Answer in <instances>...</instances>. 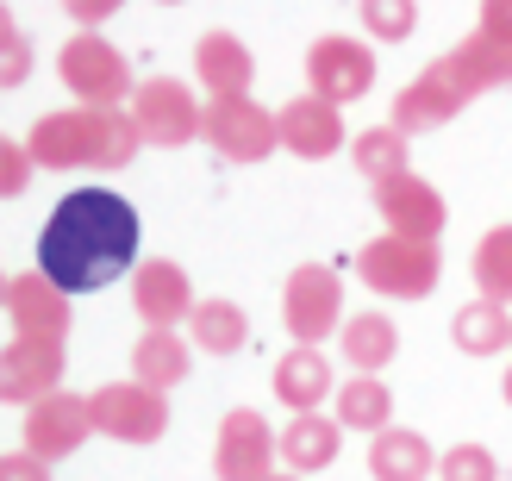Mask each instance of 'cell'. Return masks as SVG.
<instances>
[{"label": "cell", "mask_w": 512, "mask_h": 481, "mask_svg": "<svg viewBox=\"0 0 512 481\" xmlns=\"http://www.w3.org/2000/svg\"><path fill=\"white\" fill-rule=\"evenodd\" d=\"M138 238H144V225H138V207L125 194L69 188L57 207H50L44 232H38V269L69 300L75 294H100L138 263Z\"/></svg>", "instance_id": "obj_1"}, {"label": "cell", "mask_w": 512, "mask_h": 481, "mask_svg": "<svg viewBox=\"0 0 512 481\" xmlns=\"http://www.w3.org/2000/svg\"><path fill=\"white\" fill-rule=\"evenodd\" d=\"M138 125L132 113H94V107H63L44 113L32 132H25V150H32L38 169H125L138 157Z\"/></svg>", "instance_id": "obj_2"}, {"label": "cell", "mask_w": 512, "mask_h": 481, "mask_svg": "<svg viewBox=\"0 0 512 481\" xmlns=\"http://www.w3.org/2000/svg\"><path fill=\"white\" fill-rule=\"evenodd\" d=\"M57 75H63V88L82 100V107H94V113H125V107H132V94H138L125 50L107 44L100 32H75L57 50Z\"/></svg>", "instance_id": "obj_3"}, {"label": "cell", "mask_w": 512, "mask_h": 481, "mask_svg": "<svg viewBox=\"0 0 512 481\" xmlns=\"http://www.w3.org/2000/svg\"><path fill=\"white\" fill-rule=\"evenodd\" d=\"M350 263H356V275H363V288L381 294V300H425L444 282L438 244H413V238H394V232L369 238Z\"/></svg>", "instance_id": "obj_4"}, {"label": "cell", "mask_w": 512, "mask_h": 481, "mask_svg": "<svg viewBox=\"0 0 512 481\" xmlns=\"http://www.w3.org/2000/svg\"><path fill=\"white\" fill-rule=\"evenodd\" d=\"M281 325L306 350H319L331 332H344V269L338 263L288 269V282H281Z\"/></svg>", "instance_id": "obj_5"}, {"label": "cell", "mask_w": 512, "mask_h": 481, "mask_svg": "<svg viewBox=\"0 0 512 481\" xmlns=\"http://www.w3.org/2000/svg\"><path fill=\"white\" fill-rule=\"evenodd\" d=\"M125 113H132L144 144H163V150L207 138V100H200L188 82H175V75H150V82H138V94H132Z\"/></svg>", "instance_id": "obj_6"}, {"label": "cell", "mask_w": 512, "mask_h": 481, "mask_svg": "<svg viewBox=\"0 0 512 481\" xmlns=\"http://www.w3.org/2000/svg\"><path fill=\"white\" fill-rule=\"evenodd\" d=\"M213 475L219 481H275L281 475V432H269V419L256 407H232L219 419Z\"/></svg>", "instance_id": "obj_7"}, {"label": "cell", "mask_w": 512, "mask_h": 481, "mask_svg": "<svg viewBox=\"0 0 512 481\" xmlns=\"http://www.w3.org/2000/svg\"><path fill=\"white\" fill-rule=\"evenodd\" d=\"M306 82H313L319 100H331V107H350V100H363L375 88V50L369 38L356 32H325L313 38V50H306Z\"/></svg>", "instance_id": "obj_8"}, {"label": "cell", "mask_w": 512, "mask_h": 481, "mask_svg": "<svg viewBox=\"0 0 512 481\" xmlns=\"http://www.w3.org/2000/svg\"><path fill=\"white\" fill-rule=\"evenodd\" d=\"M88 400H94V432L113 444H157L169 432V394L144 382H107Z\"/></svg>", "instance_id": "obj_9"}, {"label": "cell", "mask_w": 512, "mask_h": 481, "mask_svg": "<svg viewBox=\"0 0 512 481\" xmlns=\"http://www.w3.org/2000/svg\"><path fill=\"white\" fill-rule=\"evenodd\" d=\"M207 144L232 163H263L281 144V119L256 94L244 100H207Z\"/></svg>", "instance_id": "obj_10"}, {"label": "cell", "mask_w": 512, "mask_h": 481, "mask_svg": "<svg viewBox=\"0 0 512 481\" xmlns=\"http://www.w3.org/2000/svg\"><path fill=\"white\" fill-rule=\"evenodd\" d=\"M375 213H381V225H388L394 238H413V244H438L444 219H450L444 194L413 169L394 175V182H375Z\"/></svg>", "instance_id": "obj_11"}, {"label": "cell", "mask_w": 512, "mask_h": 481, "mask_svg": "<svg viewBox=\"0 0 512 481\" xmlns=\"http://www.w3.org/2000/svg\"><path fill=\"white\" fill-rule=\"evenodd\" d=\"M69 294L50 282L44 269H19L7 275V325L13 338H38V344H63L69 338Z\"/></svg>", "instance_id": "obj_12"}, {"label": "cell", "mask_w": 512, "mask_h": 481, "mask_svg": "<svg viewBox=\"0 0 512 481\" xmlns=\"http://www.w3.org/2000/svg\"><path fill=\"white\" fill-rule=\"evenodd\" d=\"M88 432H94V400L88 394H50L25 413V444L19 450H32L38 463H63L88 444Z\"/></svg>", "instance_id": "obj_13"}, {"label": "cell", "mask_w": 512, "mask_h": 481, "mask_svg": "<svg viewBox=\"0 0 512 481\" xmlns=\"http://www.w3.org/2000/svg\"><path fill=\"white\" fill-rule=\"evenodd\" d=\"M132 307L144 319V332H175L182 319H194V282H188V269L182 263H169V257H144L138 275H132Z\"/></svg>", "instance_id": "obj_14"}, {"label": "cell", "mask_w": 512, "mask_h": 481, "mask_svg": "<svg viewBox=\"0 0 512 481\" xmlns=\"http://www.w3.org/2000/svg\"><path fill=\"white\" fill-rule=\"evenodd\" d=\"M63 344H38V338H7V357H0V394L13 400V407L32 413L38 400L63 394Z\"/></svg>", "instance_id": "obj_15"}, {"label": "cell", "mask_w": 512, "mask_h": 481, "mask_svg": "<svg viewBox=\"0 0 512 481\" xmlns=\"http://www.w3.org/2000/svg\"><path fill=\"white\" fill-rule=\"evenodd\" d=\"M463 107H469V94L456 88V75H450L444 57H438L431 69H419L413 82L394 94V125H400L406 138H413V132H438V125H450Z\"/></svg>", "instance_id": "obj_16"}, {"label": "cell", "mask_w": 512, "mask_h": 481, "mask_svg": "<svg viewBox=\"0 0 512 481\" xmlns=\"http://www.w3.org/2000/svg\"><path fill=\"white\" fill-rule=\"evenodd\" d=\"M275 119H281V144H288V157H300V163H325V157H338V150L350 144L344 113L331 107V100H319V94L288 100Z\"/></svg>", "instance_id": "obj_17"}, {"label": "cell", "mask_w": 512, "mask_h": 481, "mask_svg": "<svg viewBox=\"0 0 512 481\" xmlns=\"http://www.w3.org/2000/svg\"><path fill=\"white\" fill-rule=\"evenodd\" d=\"M194 75L207 88V100H244L256 82V57L238 32H207L194 44Z\"/></svg>", "instance_id": "obj_18"}, {"label": "cell", "mask_w": 512, "mask_h": 481, "mask_svg": "<svg viewBox=\"0 0 512 481\" xmlns=\"http://www.w3.org/2000/svg\"><path fill=\"white\" fill-rule=\"evenodd\" d=\"M331 357L325 350H306V344H294L288 357H275V369H269V388H275V400L281 407H294V413H319L325 400H331Z\"/></svg>", "instance_id": "obj_19"}, {"label": "cell", "mask_w": 512, "mask_h": 481, "mask_svg": "<svg viewBox=\"0 0 512 481\" xmlns=\"http://www.w3.org/2000/svg\"><path fill=\"white\" fill-rule=\"evenodd\" d=\"M444 69L456 75V88H463L469 100H475V94H494V88H512V44L488 38V32L475 25V32L444 57Z\"/></svg>", "instance_id": "obj_20"}, {"label": "cell", "mask_w": 512, "mask_h": 481, "mask_svg": "<svg viewBox=\"0 0 512 481\" xmlns=\"http://www.w3.org/2000/svg\"><path fill=\"white\" fill-rule=\"evenodd\" d=\"M338 444H344V425L325 419V413H294L281 425V469L288 475H319L338 463Z\"/></svg>", "instance_id": "obj_21"}, {"label": "cell", "mask_w": 512, "mask_h": 481, "mask_svg": "<svg viewBox=\"0 0 512 481\" xmlns=\"http://www.w3.org/2000/svg\"><path fill=\"white\" fill-rule=\"evenodd\" d=\"M338 344H344V363L356 375H381V369L400 357V325L388 313H350L344 332H338Z\"/></svg>", "instance_id": "obj_22"}, {"label": "cell", "mask_w": 512, "mask_h": 481, "mask_svg": "<svg viewBox=\"0 0 512 481\" xmlns=\"http://www.w3.org/2000/svg\"><path fill=\"white\" fill-rule=\"evenodd\" d=\"M431 469H438V450L419 432H406V425L369 438V475L375 481H431Z\"/></svg>", "instance_id": "obj_23"}, {"label": "cell", "mask_w": 512, "mask_h": 481, "mask_svg": "<svg viewBox=\"0 0 512 481\" xmlns=\"http://www.w3.org/2000/svg\"><path fill=\"white\" fill-rule=\"evenodd\" d=\"M188 369H194V357H188V338H182V332H144V338L132 344V382L157 388V394L182 388Z\"/></svg>", "instance_id": "obj_24"}, {"label": "cell", "mask_w": 512, "mask_h": 481, "mask_svg": "<svg viewBox=\"0 0 512 481\" xmlns=\"http://www.w3.org/2000/svg\"><path fill=\"white\" fill-rule=\"evenodd\" d=\"M338 425L344 432H394V388L381 382V375H350V382L338 388Z\"/></svg>", "instance_id": "obj_25"}, {"label": "cell", "mask_w": 512, "mask_h": 481, "mask_svg": "<svg viewBox=\"0 0 512 481\" xmlns=\"http://www.w3.org/2000/svg\"><path fill=\"white\" fill-rule=\"evenodd\" d=\"M450 338L463 357H500V350H512V313L494 300H469V307H456Z\"/></svg>", "instance_id": "obj_26"}, {"label": "cell", "mask_w": 512, "mask_h": 481, "mask_svg": "<svg viewBox=\"0 0 512 481\" xmlns=\"http://www.w3.org/2000/svg\"><path fill=\"white\" fill-rule=\"evenodd\" d=\"M188 338L207 350V357H238L250 344V319H244L238 300H200L194 319H188Z\"/></svg>", "instance_id": "obj_27"}, {"label": "cell", "mask_w": 512, "mask_h": 481, "mask_svg": "<svg viewBox=\"0 0 512 481\" xmlns=\"http://www.w3.org/2000/svg\"><path fill=\"white\" fill-rule=\"evenodd\" d=\"M406 157H413V150H406V132L388 119V125H369V132H356L350 138V163L369 175V188L375 182H394V175H406Z\"/></svg>", "instance_id": "obj_28"}, {"label": "cell", "mask_w": 512, "mask_h": 481, "mask_svg": "<svg viewBox=\"0 0 512 481\" xmlns=\"http://www.w3.org/2000/svg\"><path fill=\"white\" fill-rule=\"evenodd\" d=\"M469 275H475V300L512 307V225H494V232L475 244Z\"/></svg>", "instance_id": "obj_29"}, {"label": "cell", "mask_w": 512, "mask_h": 481, "mask_svg": "<svg viewBox=\"0 0 512 481\" xmlns=\"http://www.w3.org/2000/svg\"><path fill=\"white\" fill-rule=\"evenodd\" d=\"M363 32L400 44V38L419 32V7H413V0H363Z\"/></svg>", "instance_id": "obj_30"}, {"label": "cell", "mask_w": 512, "mask_h": 481, "mask_svg": "<svg viewBox=\"0 0 512 481\" xmlns=\"http://www.w3.org/2000/svg\"><path fill=\"white\" fill-rule=\"evenodd\" d=\"M438 481H500V457L488 444H450L438 457Z\"/></svg>", "instance_id": "obj_31"}, {"label": "cell", "mask_w": 512, "mask_h": 481, "mask_svg": "<svg viewBox=\"0 0 512 481\" xmlns=\"http://www.w3.org/2000/svg\"><path fill=\"white\" fill-rule=\"evenodd\" d=\"M0 50H7V63H0V82L19 88L25 75H32V44H25V32H19V19H13V13L0 19Z\"/></svg>", "instance_id": "obj_32"}, {"label": "cell", "mask_w": 512, "mask_h": 481, "mask_svg": "<svg viewBox=\"0 0 512 481\" xmlns=\"http://www.w3.org/2000/svg\"><path fill=\"white\" fill-rule=\"evenodd\" d=\"M0 157H7V175H0V194H25V175H32L38 163H32V150H25V144H0Z\"/></svg>", "instance_id": "obj_33"}, {"label": "cell", "mask_w": 512, "mask_h": 481, "mask_svg": "<svg viewBox=\"0 0 512 481\" xmlns=\"http://www.w3.org/2000/svg\"><path fill=\"white\" fill-rule=\"evenodd\" d=\"M119 13V0H69V19H75V32H100Z\"/></svg>", "instance_id": "obj_34"}, {"label": "cell", "mask_w": 512, "mask_h": 481, "mask_svg": "<svg viewBox=\"0 0 512 481\" xmlns=\"http://www.w3.org/2000/svg\"><path fill=\"white\" fill-rule=\"evenodd\" d=\"M0 481H50V463H38L32 450H13V457L0 463Z\"/></svg>", "instance_id": "obj_35"}, {"label": "cell", "mask_w": 512, "mask_h": 481, "mask_svg": "<svg viewBox=\"0 0 512 481\" xmlns=\"http://www.w3.org/2000/svg\"><path fill=\"white\" fill-rule=\"evenodd\" d=\"M481 32L512 44V0H488V7H481Z\"/></svg>", "instance_id": "obj_36"}, {"label": "cell", "mask_w": 512, "mask_h": 481, "mask_svg": "<svg viewBox=\"0 0 512 481\" xmlns=\"http://www.w3.org/2000/svg\"><path fill=\"white\" fill-rule=\"evenodd\" d=\"M500 394H506V407H512V369H506V382H500Z\"/></svg>", "instance_id": "obj_37"}, {"label": "cell", "mask_w": 512, "mask_h": 481, "mask_svg": "<svg viewBox=\"0 0 512 481\" xmlns=\"http://www.w3.org/2000/svg\"><path fill=\"white\" fill-rule=\"evenodd\" d=\"M275 481H306V475H288V469H281V475H275Z\"/></svg>", "instance_id": "obj_38"}]
</instances>
